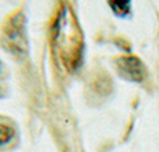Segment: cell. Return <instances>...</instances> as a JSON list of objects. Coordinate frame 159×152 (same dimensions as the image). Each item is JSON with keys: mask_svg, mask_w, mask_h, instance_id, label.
<instances>
[{"mask_svg": "<svg viewBox=\"0 0 159 152\" xmlns=\"http://www.w3.org/2000/svg\"><path fill=\"white\" fill-rule=\"evenodd\" d=\"M14 137V130L8 126H4V124H0V147L7 142L11 141V138Z\"/></svg>", "mask_w": 159, "mask_h": 152, "instance_id": "3", "label": "cell"}, {"mask_svg": "<svg viewBox=\"0 0 159 152\" xmlns=\"http://www.w3.org/2000/svg\"><path fill=\"white\" fill-rule=\"evenodd\" d=\"M110 7L117 14H126L130 8V3L129 2H116V3H110Z\"/></svg>", "mask_w": 159, "mask_h": 152, "instance_id": "4", "label": "cell"}, {"mask_svg": "<svg viewBox=\"0 0 159 152\" xmlns=\"http://www.w3.org/2000/svg\"><path fill=\"white\" fill-rule=\"evenodd\" d=\"M117 66L120 73L126 78L133 81H141L145 75V69H144L143 61L134 56H124L117 60Z\"/></svg>", "mask_w": 159, "mask_h": 152, "instance_id": "2", "label": "cell"}, {"mask_svg": "<svg viewBox=\"0 0 159 152\" xmlns=\"http://www.w3.org/2000/svg\"><path fill=\"white\" fill-rule=\"evenodd\" d=\"M3 46L16 56L24 57L28 50L27 34H25V18L21 13L13 16L4 25L2 34Z\"/></svg>", "mask_w": 159, "mask_h": 152, "instance_id": "1", "label": "cell"}]
</instances>
